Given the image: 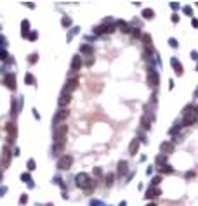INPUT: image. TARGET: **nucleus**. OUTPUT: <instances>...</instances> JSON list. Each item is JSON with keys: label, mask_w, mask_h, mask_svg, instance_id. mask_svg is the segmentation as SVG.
I'll return each instance as SVG.
<instances>
[{"label": "nucleus", "mask_w": 198, "mask_h": 206, "mask_svg": "<svg viewBox=\"0 0 198 206\" xmlns=\"http://www.w3.org/2000/svg\"><path fill=\"white\" fill-rule=\"evenodd\" d=\"M66 135H68V127L66 123H59L54 127V142H56V149H59L66 139Z\"/></svg>", "instance_id": "f257e3e1"}, {"label": "nucleus", "mask_w": 198, "mask_h": 206, "mask_svg": "<svg viewBox=\"0 0 198 206\" xmlns=\"http://www.w3.org/2000/svg\"><path fill=\"white\" fill-rule=\"evenodd\" d=\"M195 113H196V109H195L193 106H186V107H184V111H183V116H184V118H183V125H184V127L193 125V123L196 121V114H195Z\"/></svg>", "instance_id": "f03ea898"}, {"label": "nucleus", "mask_w": 198, "mask_h": 206, "mask_svg": "<svg viewBox=\"0 0 198 206\" xmlns=\"http://www.w3.org/2000/svg\"><path fill=\"white\" fill-rule=\"evenodd\" d=\"M11 165V146L2 147V154H0V168L5 170Z\"/></svg>", "instance_id": "7ed1b4c3"}, {"label": "nucleus", "mask_w": 198, "mask_h": 206, "mask_svg": "<svg viewBox=\"0 0 198 206\" xmlns=\"http://www.w3.org/2000/svg\"><path fill=\"white\" fill-rule=\"evenodd\" d=\"M77 185L80 189H91L92 187V178L87 173H78L77 175Z\"/></svg>", "instance_id": "20e7f679"}, {"label": "nucleus", "mask_w": 198, "mask_h": 206, "mask_svg": "<svg viewBox=\"0 0 198 206\" xmlns=\"http://www.w3.org/2000/svg\"><path fill=\"white\" fill-rule=\"evenodd\" d=\"M71 165H73V158L68 156V154H64L63 158L57 159V168H59V170H70Z\"/></svg>", "instance_id": "39448f33"}, {"label": "nucleus", "mask_w": 198, "mask_h": 206, "mask_svg": "<svg viewBox=\"0 0 198 206\" xmlns=\"http://www.w3.org/2000/svg\"><path fill=\"white\" fill-rule=\"evenodd\" d=\"M77 88H78V76H77V75H73V76H70V78H68V81H66L64 90H66V92H70V94H73Z\"/></svg>", "instance_id": "423d86ee"}, {"label": "nucleus", "mask_w": 198, "mask_h": 206, "mask_svg": "<svg viewBox=\"0 0 198 206\" xmlns=\"http://www.w3.org/2000/svg\"><path fill=\"white\" fill-rule=\"evenodd\" d=\"M5 130H7V139L12 142V140H16V137H17V127H16V123L14 121H9L7 125H5Z\"/></svg>", "instance_id": "0eeeda50"}, {"label": "nucleus", "mask_w": 198, "mask_h": 206, "mask_svg": "<svg viewBox=\"0 0 198 206\" xmlns=\"http://www.w3.org/2000/svg\"><path fill=\"white\" fill-rule=\"evenodd\" d=\"M158 81H160L158 73H157L155 70H149V73H148V85H149L151 88H157V87H158Z\"/></svg>", "instance_id": "6e6552de"}, {"label": "nucleus", "mask_w": 198, "mask_h": 206, "mask_svg": "<svg viewBox=\"0 0 198 206\" xmlns=\"http://www.w3.org/2000/svg\"><path fill=\"white\" fill-rule=\"evenodd\" d=\"M70 101H71V94H70V92H66V90H63L61 95H59V99H57L59 107H61V109H63V107H66V106L70 104Z\"/></svg>", "instance_id": "1a4fd4ad"}, {"label": "nucleus", "mask_w": 198, "mask_h": 206, "mask_svg": "<svg viewBox=\"0 0 198 206\" xmlns=\"http://www.w3.org/2000/svg\"><path fill=\"white\" fill-rule=\"evenodd\" d=\"M4 85L7 87V88H11V90H16V76L14 75H5V78H4Z\"/></svg>", "instance_id": "9d476101"}, {"label": "nucleus", "mask_w": 198, "mask_h": 206, "mask_svg": "<svg viewBox=\"0 0 198 206\" xmlns=\"http://www.w3.org/2000/svg\"><path fill=\"white\" fill-rule=\"evenodd\" d=\"M66 116H68V109H66V107L59 109V111L54 114V123H57V125H59V123H61V121H63Z\"/></svg>", "instance_id": "9b49d317"}, {"label": "nucleus", "mask_w": 198, "mask_h": 206, "mask_svg": "<svg viewBox=\"0 0 198 206\" xmlns=\"http://www.w3.org/2000/svg\"><path fill=\"white\" fill-rule=\"evenodd\" d=\"M82 64H83L82 57H80V56H75V57L71 59V71H78L80 68H82Z\"/></svg>", "instance_id": "f8f14e48"}, {"label": "nucleus", "mask_w": 198, "mask_h": 206, "mask_svg": "<svg viewBox=\"0 0 198 206\" xmlns=\"http://www.w3.org/2000/svg\"><path fill=\"white\" fill-rule=\"evenodd\" d=\"M139 151V139H134L130 142V146H129V154H132V156H136V152Z\"/></svg>", "instance_id": "ddd939ff"}, {"label": "nucleus", "mask_w": 198, "mask_h": 206, "mask_svg": "<svg viewBox=\"0 0 198 206\" xmlns=\"http://www.w3.org/2000/svg\"><path fill=\"white\" fill-rule=\"evenodd\" d=\"M160 149H162V152L167 156V154H170V152L174 151V144H172V142H163V144L160 146Z\"/></svg>", "instance_id": "4468645a"}, {"label": "nucleus", "mask_w": 198, "mask_h": 206, "mask_svg": "<svg viewBox=\"0 0 198 206\" xmlns=\"http://www.w3.org/2000/svg\"><path fill=\"white\" fill-rule=\"evenodd\" d=\"M158 194H160V191H158L157 187H149V189L146 191V197H148V199H153V197H157Z\"/></svg>", "instance_id": "2eb2a0df"}, {"label": "nucleus", "mask_w": 198, "mask_h": 206, "mask_svg": "<svg viewBox=\"0 0 198 206\" xmlns=\"http://www.w3.org/2000/svg\"><path fill=\"white\" fill-rule=\"evenodd\" d=\"M127 168H129L127 161H120V163H118V172H117V173H118L120 177H123V175L127 173Z\"/></svg>", "instance_id": "dca6fc26"}, {"label": "nucleus", "mask_w": 198, "mask_h": 206, "mask_svg": "<svg viewBox=\"0 0 198 206\" xmlns=\"http://www.w3.org/2000/svg\"><path fill=\"white\" fill-rule=\"evenodd\" d=\"M172 66H174V70H175V73H177L179 76L183 75V66L179 64V61L177 59H172Z\"/></svg>", "instance_id": "f3484780"}, {"label": "nucleus", "mask_w": 198, "mask_h": 206, "mask_svg": "<svg viewBox=\"0 0 198 206\" xmlns=\"http://www.w3.org/2000/svg\"><path fill=\"white\" fill-rule=\"evenodd\" d=\"M106 31L111 33V31H113V26H97V28H96V33H97V35H99V33H106Z\"/></svg>", "instance_id": "a211bd4d"}, {"label": "nucleus", "mask_w": 198, "mask_h": 206, "mask_svg": "<svg viewBox=\"0 0 198 206\" xmlns=\"http://www.w3.org/2000/svg\"><path fill=\"white\" fill-rule=\"evenodd\" d=\"M149 123H151V121H149V116H148V114H144V116L141 118V127H143L144 130H148V128H149Z\"/></svg>", "instance_id": "6ab92c4d"}, {"label": "nucleus", "mask_w": 198, "mask_h": 206, "mask_svg": "<svg viewBox=\"0 0 198 206\" xmlns=\"http://www.w3.org/2000/svg\"><path fill=\"white\" fill-rule=\"evenodd\" d=\"M143 42H144V47H146V49H148V47L151 49V36H149L148 33L143 35Z\"/></svg>", "instance_id": "aec40b11"}, {"label": "nucleus", "mask_w": 198, "mask_h": 206, "mask_svg": "<svg viewBox=\"0 0 198 206\" xmlns=\"http://www.w3.org/2000/svg\"><path fill=\"white\" fill-rule=\"evenodd\" d=\"M143 16H144L146 19H153L155 12H153V9H144V11H143Z\"/></svg>", "instance_id": "412c9836"}, {"label": "nucleus", "mask_w": 198, "mask_h": 206, "mask_svg": "<svg viewBox=\"0 0 198 206\" xmlns=\"http://www.w3.org/2000/svg\"><path fill=\"white\" fill-rule=\"evenodd\" d=\"M21 28H23V36H25V35H28V28H30V23H28V21L25 19L23 23H21Z\"/></svg>", "instance_id": "4be33fe9"}, {"label": "nucleus", "mask_w": 198, "mask_h": 206, "mask_svg": "<svg viewBox=\"0 0 198 206\" xmlns=\"http://www.w3.org/2000/svg\"><path fill=\"white\" fill-rule=\"evenodd\" d=\"M118 26H120V30H122L123 33H129V31H130L129 25H127V23H123V21H120V23H118Z\"/></svg>", "instance_id": "5701e85b"}, {"label": "nucleus", "mask_w": 198, "mask_h": 206, "mask_svg": "<svg viewBox=\"0 0 198 206\" xmlns=\"http://www.w3.org/2000/svg\"><path fill=\"white\" fill-rule=\"evenodd\" d=\"M80 52H83V54H92V47H91V45H82Z\"/></svg>", "instance_id": "b1692460"}, {"label": "nucleus", "mask_w": 198, "mask_h": 206, "mask_svg": "<svg viewBox=\"0 0 198 206\" xmlns=\"http://www.w3.org/2000/svg\"><path fill=\"white\" fill-rule=\"evenodd\" d=\"M160 172H162V173H172L174 170H172V166H169V165H163V166L160 168Z\"/></svg>", "instance_id": "393cba45"}, {"label": "nucleus", "mask_w": 198, "mask_h": 206, "mask_svg": "<svg viewBox=\"0 0 198 206\" xmlns=\"http://www.w3.org/2000/svg\"><path fill=\"white\" fill-rule=\"evenodd\" d=\"M165 159H167V156H165V154H160V156L157 158V163H160V165H162V163H165Z\"/></svg>", "instance_id": "a878e982"}, {"label": "nucleus", "mask_w": 198, "mask_h": 206, "mask_svg": "<svg viewBox=\"0 0 198 206\" xmlns=\"http://www.w3.org/2000/svg\"><path fill=\"white\" fill-rule=\"evenodd\" d=\"M61 23H63V26H70V25H71V19H70V17H63Z\"/></svg>", "instance_id": "bb28decb"}, {"label": "nucleus", "mask_w": 198, "mask_h": 206, "mask_svg": "<svg viewBox=\"0 0 198 206\" xmlns=\"http://www.w3.org/2000/svg\"><path fill=\"white\" fill-rule=\"evenodd\" d=\"M26 83H30V85H33V83H35V78H33V75H26Z\"/></svg>", "instance_id": "cd10ccee"}, {"label": "nucleus", "mask_w": 198, "mask_h": 206, "mask_svg": "<svg viewBox=\"0 0 198 206\" xmlns=\"http://www.w3.org/2000/svg\"><path fill=\"white\" fill-rule=\"evenodd\" d=\"M113 184V175H108L106 177V185H111Z\"/></svg>", "instance_id": "c85d7f7f"}, {"label": "nucleus", "mask_w": 198, "mask_h": 206, "mask_svg": "<svg viewBox=\"0 0 198 206\" xmlns=\"http://www.w3.org/2000/svg\"><path fill=\"white\" fill-rule=\"evenodd\" d=\"M28 170H30V172L35 170V161H33V159H30V161H28Z\"/></svg>", "instance_id": "c756f323"}, {"label": "nucleus", "mask_w": 198, "mask_h": 206, "mask_svg": "<svg viewBox=\"0 0 198 206\" xmlns=\"http://www.w3.org/2000/svg\"><path fill=\"white\" fill-rule=\"evenodd\" d=\"M160 180H162V177H155V178H153V185H158Z\"/></svg>", "instance_id": "7c9ffc66"}, {"label": "nucleus", "mask_w": 198, "mask_h": 206, "mask_svg": "<svg viewBox=\"0 0 198 206\" xmlns=\"http://www.w3.org/2000/svg\"><path fill=\"white\" fill-rule=\"evenodd\" d=\"M169 43H170V47H177V42H175V38H170Z\"/></svg>", "instance_id": "2f4dec72"}, {"label": "nucleus", "mask_w": 198, "mask_h": 206, "mask_svg": "<svg viewBox=\"0 0 198 206\" xmlns=\"http://www.w3.org/2000/svg\"><path fill=\"white\" fill-rule=\"evenodd\" d=\"M35 61H37V54H31L30 56V62H35Z\"/></svg>", "instance_id": "473e14b6"}, {"label": "nucleus", "mask_w": 198, "mask_h": 206, "mask_svg": "<svg viewBox=\"0 0 198 206\" xmlns=\"http://www.w3.org/2000/svg\"><path fill=\"white\" fill-rule=\"evenodd\" d=\"M19 201H21V203H26V201H28V197H26V196H21V199H19Z\"/></svg>", "instance_id": "72a5a7b5"}, {"label": "nucleus", "mask_w": 198, "mask_h": 206, "mask_svg": "<svg viewBox=\"0 0 198 206\" xmlns=\"http://www.w3.org/2000/svg\"><path fill=\"white\" fill-rule=\"evenodd\" d=\"M21 178H23V180H30V175H25V173H23V175H21Z\"/></svg>", "instance_id": "f704fd0d"}, {"label": "nucleus", "mask_w": 198, "mask_h": 206, "mask_svg": "<svg viewBox=\"0 0 198 206\" xmlns=\"http://www.w3.org/2000/svg\"><path fill=\"white\" fill-rule=\"evenodd\" d=\"M184 12H186V14H191V7H184Z\"/></svg>", "instance_id": "c9c22d12"}, {"label": "nucleus", "mask_w": 198, "mask_h": 206, "mask_svg": "<svg viewBox=\"0 0 198 206\" xmlns=\"http://www.w3.org/2000/svg\"><path fill=\"white\" fill-rule=\"evenodd\" d=\"M193 26H196V28H198V19H193Z\"/></svg>", "instance_id": "e433bc0d"}, {"label": "nucleus", "mask_w": 198, "mask_h": 206, "mask_svg": "<svg viewBox=\"0 0 198 206\" xmlns=\"http://www.w3.org/2000/svg\"><path fill=\"white\" fill-rule=\"evenodd\" d=\"M146 206H157V204H155V203H149V204H146Z\"/></svg>", "instance_id": "4c0bfd02"}, {"label": "nucleus", "mask_w": 198, "mask_h": 206, "mask_svg": "<svg viewBox=\"0 0 198 206\" xmlns=\"http://www.w3.org/2000/svg\"><path fill=\"white\" fill-rule=\"evenodd\" d=\"M0 180H2V173H0Z\"/></svg>", "instance_id": "58836bf2"}, {"label": "nucleus", "mask_w": 198, "mask_h": 206, "mask_svg": "<svg viewBox=\"0 0 198 206\" xmlns=\"http://www.w3.org/2000/svg\"><path fill=\"white\" fill-rule=\"evenodd\" d=\"M196 113H198V107H196Z\"/></svg>", "instance_id": "ea45409f"}]
</instances>
